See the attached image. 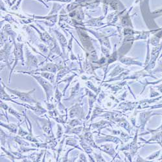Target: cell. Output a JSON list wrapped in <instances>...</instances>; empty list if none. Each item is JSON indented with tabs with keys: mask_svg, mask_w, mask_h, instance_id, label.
Instances as JSON below:
<instances>
[{
	"mask_svg": "<svg viewBox=\"0 0 162 162\" xmlns=\"http://www.w3.org/2000/svg\"><path fill=\"white\" fill-rule=\"evenodd\" d=\"M162 128V126H161V127H160V128Z\"/></svg>",
	"mask_w": 162,
	"mask_h": 162,
	"instance_id": "obj_1",
	"label": "cell"
}]
</instances>
